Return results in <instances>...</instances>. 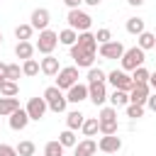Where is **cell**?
<instances>
[{
	"label": "cell",
	"mask_w": 156,
	"mask_h": 156,
	"mask_svg": "<svg viewBox=\"0 0 156 156\" xmlns=\"http://www.w3.org/2000/svg\"><path fill=\"white\" fill-rule=\"evenodd\" d=\"M44 100H46V105H49V110L51 112H66V107H68V98H66V93L61 90V88H56V85H49L46 90H44Z\"/></svg>",
	"instance_id": "6da1fadb"
},
{
	"label": "cell",
	"mask_w": 156,
	"mask_h": 156,
	"mask_svg": "<svg viewBox=\"0 0 156 156\" xmlns=\"http://www.w3.org/2000/svg\"><path fill=\"white\" fill-rule=\"evenodd\" d=\"M144 61H146V51H144L141 46L124 49V54H122V58H119V63H122V68H124L127 73H132L134 68L144 66Z\"/></svg>",
	"instance_id": "7a4b0ae2"
},
{
	"label": "cell",
	"mask_w": 156,
	"mask_h": 156,
	"mask_svg": "<svg viewBox=\"0 0 156 156\" xmlns=\"http://www.w3.org/2000/svg\"><path fill=\"white\" fill-rule=\"evenodd\" d=\"M66 22H68V27H71V29H76V32H90L93 17H90L85 10L76 7V10H68V15H66Z\"/></svg>",
	"instance_id": "3957f363"
},
{
	"label": "cell",
	"mask_w": 156,
	"mask_h": 156,
	"mask_svg": "<svg viewBox=\"0 0 156 156\" xmlns=\"http://www.w3.org/2000/svg\"><path fill=\"white\" fill-rule=\"evenodd\" d=\"M37 51L39 54H54V49L58 46V32H51V29H41L39 32V39H37Z\"/></svg>",
	"instance_id": "277c9868"
},
{
	"label": "cell",
	"mask_w": 156,
	"mask_h": 156,
	"mask_svg": "<svg viewBox=\"0 0 156 156\" xmlns=\"http://www.w3.org/2000/svg\"><path fill=\"white\" fill-rule=\"evenodd\" d=\"M107 80L112 83V88H117V90H132L134 88V80H132V76L124 71V68H115V71H110L107 73Z\"/></svg>",
	"instance_id": "5b68a950"
},
{
	"label": "cell",
	"mask_w": 156,
	"mask_h": 156,
	"mask_svg": "<svg viewBox=\"0 0 156 156\" xmlns=\"http://www.w3.org/2000/svg\"><path fill=\"white\" fill-rule=\"evenodd\" d=\"M56 76H58V78H56V88L68 90L71 85L78 83V66H66V68H61Z\"/></svg>",
	"instance_id": "8992f818"
},
{
	"label": "cell",
	"mask_w": 156,
	"mask_h": 156,
	"mask_svg": "<svg viewBox=\"0 0 156 156\" xmlns=\"http://www.w3.org/2000/svg\"><path fill=\"white\" fill-rule=\"evenodd\" d=\"M88 100L98 107V105H105L107 100V85L105 80H95V83H88Z\"/></svg>",
	"instance_id": "52a82bcc"
},
{
	"label": "cell",
	"mask_w": 156,
	"mask_h": 156,
	"mask_svg": "<svg viewBox=\"0 0 156 156\" xmlns=\"http://www.w3.org/2000/svg\"><path fill=\"white\" fill-rule=\"evenodd\" d=\"M98 54L102 58H107V61H117V58H122L124 46L119 41H105V44H98Z\"/></svg>",
	"instance_id": "ba28073f"
},
{
	"label": "cell",
	"mask_w": 156,
	"mask_h": 156,
	"mask_svg": "<svg viewBox=\"0 0 156 156\" xmlns=\"http://www.w3.org/2000/svg\"><path fill=\"white\" fill-rule=\"evenodd\" d=\"M27 115H29V119H34V122H39L44 115H46V110H49V105H46V100H44V95L41 98H29V102H27Z\"/></svg>",
	"instance_id": "9c48e42d"
},
{
	"label": "cell",
	"mask_w": 156,
	"mask_h": 156,
	"mask_svg": "<svg viewBox=\"0 0 156 156\" xmlns=\"http://www.w3.org/2000/svg\"><path fill=\"white\" fill-rule=\"evenodd\" d=\"M71 58H73V63L78 66V68H93V63H95V54H90V51H83L80 46H71Z\"/></svg>",
	"instance_id": "30bf717a"
},
{
	"label": "cell",
	"mask_w": 156,
	"mask_h": 156,
	"mask_svg": "<svg viewBox=\"0 0 156 156\" xmlns=\"http://www.w3.org/2000/svg\"><path fill=\"white\" fill-rule=\"evenodd\" d=\"M98 149H100L102 154H117V151L122 149V139H119L117 134H102L100 141H98Z\"/></svg>",
	"instance_id": "8fae6325"
},
{
	"label": "cell",
	"mask_w": 156,
	"mask_h": 156,
	"mask_svg": "<svg viewBox=\"0 0 156 156\" xmlns=\"http://www.w3.org/2000/svg\"><path fill=\"white\" fill-rule=\"evenodd\" d=\"M149 95H151V85H149V83H134V88L129 90V102L146 105Z\"/></svg>",
	"instance_id": "7c38bea8"
},
{
	"label": "cell",
	"mask_w": 156,
	"mask_h": 156,
	"mask_svg": "<svg viewBox=\"0 0 156 156\" xmlns=\"http://www.w3.org/2000/svg\"><path fill=\"white\" fill-rule=\"evenodd\" d=\"M49 22H51V15H49V10L46 7H37L34 12H32V17H29V24L34 27V29H49Z\"/></svg>",
	"instance_id": "4fadbf2b"
},
{
	"label": "cell",
	"mask_w": 156,
	"mask_h": 156,
	"mask_svg": "<svg viewBox=\"0 0 156 156\" xmlns=\"http://www.w3.org/2000/svg\"><path fill=\"white\" fill-rule=\"evenodd\" d=\"M66 98H68V102H73V105L88 100V83H76V85H71V88L66 90Z\"/></svg>",
	"instance_id": "5bb4252c"
},
{
	"label": "cell",
	"mask_w": 156,
	"mask_h": 156,
	"mask_svg": "<svg viewBox=\"0 0 156 156\" xmlns=\"http://www.w3.org/2000/svg\"><path fill=\"white\" fill-rule=\"evenodd\" d=\"M76 46H80L83 51H90V54H98V39L93 32H78V41Z\"/></svg>",
	"instance_id": "9a60e30c"
},
{
	"label": "cell",
	"mask_w": 156,
	"mask_h": 156,
	"mask_svg": "<svg viewBox=\"0 0 156 156\" xmlns=\"http://www.w3.org/2000/svg\"><path fill=\"white\" fill-rule=\"evenodd\" d=\"M29 122H32V119H29V115H27V110H24V107H17V110L10 115V127H12L15 132H22Z\"/></svg>",
	"instance_id": "2e32d148"
},
{
	"label": "cell",
	"mask_w": 156,
	"mask_h": 156,
	"mask_svg": "<svg viewBox=\"0 0 156 156\" xmlns=\"http://www.w3.org/2000/svg\"><path fill=\"white\" fill-rule=\"evenodd\" d=\"M95 151H98V144L90 136H85L83 141H78L73 146V156H95Z\"/></svg>",
	"instance_id": "e0dca14e"
},
{
	"label": "cell",
	"mask_w": 156,
	"mask_h": 156,
	"mask_svg": "<svg viewBox=\"0 0 156 156\" xmlns=\"http://www.w3.org/2000/svg\"><path fill=\"white\" fill-rule=\"evenodd\" d=\"M39 63H41V73H44V76H56V73L61 71V63H58V58H56L54 54H46Z\"/></svg>",
	"instance_id": "ac0fdd59"
},
{
	"label": "cell",
	"mask_w": 156,
	"mask_h": 156,
	"mask_svg": "<svg viewBox=\"0 0 156 156\" xmlns=\"http://www.w3.org/2000/svg\"><path fill=\"white\" fill-rule=\"evenodd\" d=\"M17 107H20L17 95H15V98H5V95H0V117H10Z\"/></svg>",
	"instance_id": "d6986e66"
},
{
	"label": "cell",
	"mask_w": 156,
	"mask_h": 156,
	"mask_svg": "<svg viewBox=\"0 0 156 156\" xmlns=\"http://www.w3.org/2000/svg\"><path fill=\"white\" fill-rule=\"evenodd\" d=\"M83 122H85V115H83L80 110H71V112L66 115V127H68V129H73V132H76V129H80V127H83Z\"/></svg>",
	"instance_id": "ffe728a7"
},
{
	"label": "cell",
	"mask_w": 156,
	"mask_h": 156,
	"mask_svg": "<svg viewBox=\"0 0 156 156\" xmlns=\"http://www.w3.org/2000/svg\"><path fill=\"white\" fill-rule=\"evenodd\" d=\"M34 49H37V46H34L32 41H17V46H15V56L22 58V61H27V58H32Z\"/></svg>",
	"instance_id": "44dd1931"
},
{
	"label": "cell",
	"mask_w": 156,
	"mask_h": 156,
	"mask_svg": "<svg viewBox=\"0 0 156 156\" xmlns=\"http://www.w3.org/2000/svg\"><path fill=\"white\" fill-rule=\"evenodd\" d=\"M107 100L112 102V107H127V105H129V93H127V90H117V88H115V90H112V95H110Z\"/></svg>",
	"instance_id": "7402d4cb"
},
{
	"label": "cell",
	"mask_w": 156,
	"mask_h": 156,
	"mask_svg": "<svg viewBox=\"0 0 156 156\" xmlns=\"http://www.w3.org/2000/svg\"><path fill=\"white\" fill-rule=\"evenodd\" d=\"M136 46H141L144 51H149V49H156V34H151V32H141L139 37H136Z\"/></svg>",
	"instance_id": "603a6c76"
},
{
	"label": "cell",
	"mask_w": 156,
	"mask_h": 156,
	"mask_svg": "<svg viewBox=\"0 0 156 156\" xmlns=\"http://www.w3.org/2000/svg\"><path fill=\"white\" fill-rule=\"evenodd\" d=\"M76 41H78V32H76V29L66 27V29L58 32V44H63V46H73Z\"/></svg>",
	"instance_id": "cb8c5ba5"
},
{
	"label": "cell",
	"mask_w": 156,
	"mask_h": 156,
	"mask_svg": "<svg viewBox=\"0 0 156 156\" xmlns=\"http://www.w3.org/2000/svg\"><path fill=\"white\" fill-rule=\"evenodd\" d=\"M80 132H83V136H95V134L100 132V122H98V117H85Z\"/></svg>",
	"instance_id": "d4e9b609"
},
{
	"label": "cell",
	"mask_w": 156,
	"mask_h": 156,
	"mask_svg": "<svg viewBox=\"0 0 156 156\" xmlns=\"http://www.w3.org/2000/svg\"><path fill=\"white\" fill-rule=\"evenodd\" d=\"M124 27H127V32H129V34H134V37H139V34L146 29V24H144V20H141V17H129Z\"/></svg>",
	"instance_id": "484cf974"
},
{
	"label": "cell",
	"mask_w": 156,
	"mask_h": 156,
	"mask_svg": "<svg viewBox=\"0 0 156 156\" xmlns=\"http://www.w3.org/2000/svg\"><path fill=\"white\" fill-rule=\"evenodd\" d=\"M39 71H41V63H39L37 58H27V61H22V73H24L27 78L37 76Z\"/></svg>",
	"instance_id": "4316f807"
},
{
	"label": "cell",
	"mask_w": 156,
	"mask_h": 156,
	"mask_svg": "<svg viewBox=\"0 0 156 156\" xmlns=\"http://www.w3.org/2000/svg\"><path fill=\"white\" fill-rule=\"evenodd\" d=\"M32 34H34V27L27 22V24H17L15 27V37L20 39V41H29L32 39Z\"/></svg>",
	"instance_id": "83f0119b"
},
{
	"label": "cell",
	"mask_w": 156,
	"mask_h": 156,
	"mask_svg": "<svg viewBox=\"0 0 156 156\" xmlns=\"http://www.w3.org/2000/svg\"><path fill=\"white\" fill-rule=\"evenodd\" d=\"M58 141H61L66 149H73V146L78 144V139H76V132H73V129H68V127H66V129L58 134Z\"/></svg>",
	"instance_id": "f1b7e54d"
},
{
	"label": "cell",
	"mask_w": 156,
	"mask_h": 156,
	"mask_svg": "<svg viewBox=\"0 0 156 156\" xmlns=\"http://www.w3.org/2000/svg\"><path fill=\"white\" fill-rule=\"evenodd\" d=\"M63 144L58 141V139H54V141H46V146H44V156H63Z\"/></svg>",
	"instance_id": "f546056e"
},
{
	"label": "cell",
	"mask_w": 156,
	"mask_h": 156,
	"mask_svg": "<svg viewBox=\"0 0 156 156\" xmlns=\"http://www.w3.org/2000/svg\"><path fill=\"white\" fill-rule=\"evenodd\" d=\"M15 149H17V154H20V156H34V154H37V146H34V141H29V139L20 141Z\"/></svg>",
	"instance_id": "4dcf8cb0"
},
{
	"label": "cell",
	"mask_w": 156,
	"mask_h": 156,
	"mask_svg": "<svg viewBox=\"0 0 156 156\" xmlns=\"http://www.w3.org/2000/svg\"><path fill=\"white\" fill-rule=\"evenodd\" d=\"M17 93H20L17 80H5V83L0 85V95H5V98H15Z\"/></svg>",
	"instance_id": "1f68e13d"
},
{
	"label": "cell",
	"mask_w": 156,
	"mask_h": 156,
	"mask_svg": "<svg viewBox=\"0 0 156 156\" xmlns=\"http://www.w3.org/2000/svg\"><path fill=\"white\" fill-rule=\"evenodd\" d=\"M98 119L100 122H117V107H102L100 110V115H98Z\"/></svg>",
	"instance_id": "d6a6232c"
},
{
	"label": "cell",
	"mask_w": 156,
	"mask_h": 156,
	"mask_svg": "<svg viewBox=\"0 0 156 156\" xmlns=\"http://www.w3.org/2000/svg\"><path fill=\"white\" fill-rule=\"evenodd\" d=\"M149 78H151V73H149L144 66H139V68L132 71V80H134V83H149Z\"/></svg>",
	"instance_id": "836d02e7"
},
{
	"label": "cell",
	"mask_w": 156,
	"mask_h": 156,
	"mask_svg": "<svg viewBox=\"0 0 156 156\" xmlns=\"http://www.w3.org/2000/svg\"><path fill=\"white\" fill-rule=\"evenodd\" d=\"M127 117H129V119H139V117H144V105L129 102V105H127Z\"/></svg>",
	"instance_id": "e575fe53"
},
{
	"label": "cell",
	"mask_w": 156,
	"mask_h": 156,
	"mask_svg": "<svg viewBox=\"0 0 156 156\" xmlns=\"http://www.w3.org/2000/svg\"><path fill=\"white\" fill-rule=\"evenodd\" d=\"M95 80H107V73L102 68H88V83H95Z\"/></svg>",
	"instance_id": "d590c367"
},
{
	"label": "cell",
	"mask_w": 156,
	"mask_h": 156,
	"mask_svg": "<svg viewBox=\"0 0 156 156\" xmlns=\"http://www.w3.org/2000/svg\"><path fill=\"white\" fill-rule=\"evenodd\" d=\"M20 76H24L22 66L20 63H7V80H20Z\"/></svg>",
	"instance_id": "8d00e7d4"
},
{
	"label": "cell",
	"mask_w": 156,
	"mask_h": 156,
	"mask_svg": "<svg viewBox=\"0 0 156 156\" xmlns=\"http://www.w3.org/2000/svg\"><path fill=\"white\" fill-rule=\"evenodd\" d=\"M95 39H98V44H105V41H112V32H110L107 27H102V29H98V34H95Z\"/></svg>",
	"instance_id": "74e56055"
},
{
	"label": "cell",
	"mask_w": 156,
	"mask_h": 156,
	"mask_svg": "<svg viewBox=\"0 0 156 156\" xmlns=\"http://www.w3.org/2000/svg\"><path fill=\"white\" fill-rule=\"evenodd\" d=\"M0 156H20V154H17L15 146H10V144H0Z\"/></svg>",
	"instance_id": "f35d334b"
},
{
	"label": "cell",
	"mask_w": 156,
	"mask_h": 156,
	"mask_svg": "<svg viewBox=\"0 0 156 156\" xmlns=\"http://www.w3.org/2000/svg\"><path fill=\"white\" fill-rule=\"evenodd\" d=\"M144 107H149L151 112H156V93H151V95H149V100H146V105H144Z\"/></svg>",
	"instance_id": "ab89813d"
},
{
	"label": "cell",
	"mask_w": 156,
	"mask_h": 156,
	"mask_svg": "<svg viewBox=\"0 0 156 156\" xmlns=\"http://www.w3.org/2000/svg\"><path fill=\"white\" fill-rule=\"evenodd\" d=\"M5 80H7V63H2V61H0V85H2Z\"/></svg>",
	"instance_id": "60d3db41"
},
{
	"label": "cell",
	"mask_w": 156,
	"mask_h": 156,
	"mask_svg": "<svg viewBox=\"0 0 156 156\" xmlns=\"http://www.w3.org/2000/svg\"><path fill=\"white\" fill-rule=\"evenodd\" d=\"M80 2H83V0H63V5H66L68 10H76V7H80Z\"/></svg>",
	"instance_id": "b9f144b4"
},
{
	"label": "cell",
	"mask_w": 156,
	"mask_h": 156,
	"mask_svg": "<svg viewBox=\"0 0 156 156\" xmlns=\"http://www.w3.org/2000/svg\"><path fill=\"white\" fill-rule=\"evenodd\" d=\"M127 2H129V5H132V7H141V5H144V2H146V0H127Z\"/></svg>",
	"instance_id": "7bdbcfd3"
},
{
	"label": "cell",
	"mask_w": 156,
	"mask_h": 156,
	"mask_svg": "<svg viewBox=\"0 0 156 156\" xmlns=\"http://www.w3.org/2000/svg\"><path fill=\"white\" fill-rule=\"evenodd\" d=\"M83 2H85V5H90V7H98L102 0H83Z\"/></svg>",
	"instance_id": "ee69618b"
},
{
	"label": "cell",
	"mask_w": 156,
	"mask_h": 156,
	"mask_svg": "<svg viewBox=\"0 0 156 156\" xmlns=\"http://www.w3.org/2000/svg\"><path fill=\"white\" fill-rule=\"evenodd\" d=\"M149 85L156 90V73H151V78H149Z\"/></svg>",
	"instance_id": "f6af8a7d"
},
{
	"label": "cell",
	"mask_w": 156,
	"mask_h": 156,
	"mask_svg": "<svg viewBox=\"0 0 156 156\" xmlns=\"http://www.w3.org/2000/svg\"><path fill=\"white\" fill-rule=\"evenodd\" d=\"M0 44H2V32H0Z\"/></svg>",
	"instance_id": "bcb514c9"
},
{
	"label": "cell",
	"mask_w": 156,
	"mask_h": 156,
	"mask_svg": "<svg viewBox=\"0 0 156 156\" xmlns=\"http://www.w3.org/2000/svg\"><path fill=\"white\" fill-rule=\"evenodd\" d=\"M0 129H2V122H0Z\"/></svg>",
	"instance_id": "7dc6e473"
}]
</instances>
